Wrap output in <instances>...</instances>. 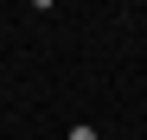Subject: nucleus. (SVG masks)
I'll return each instance as SVG.
<instances>
[{"label":"nucleus","mask_w":147,"mask_h":140,"mask_svg":"<svg viewBox=\"0 0 147 140\" xmlns=\"http://www.w3.org/2000/svg\"><path fill=\"white\" fill-rule=\"evenodd\" d=\"M70 140H96V127H70Z\"/></svg>","instance_id":"obj_1"}]
</instances>
